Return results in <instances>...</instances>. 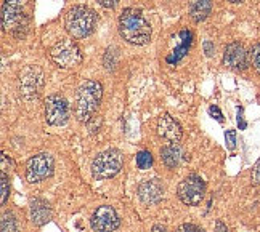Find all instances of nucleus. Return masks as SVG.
<instances>
[{
    "mask_svg": "<svg viewBox=\"0 0 260 232\" xmlns=\"http://www.w3.org/2000/svg\"><path fill=\"white\" fill-rule=\"evenodd\" d=\"M161 159L167 168H177L180 164H183L188 159V156L183 152V149L178 146V143H171L164 147H161Z\"/></svg>",
    "mask_w": 260,
    "mask_h": 232,
    "instance_id": "2eb2a0df",
    "label": "nucleus"
},
{
    "mask_svg": "<svg viewBox=\"0 0 260 232\" xmlns=\"http://www.w3.org/2000/svg\"><path fill=\"white\" fill-rule=\"evenodd\" d=\"M157 135L162 139L169 141V143H180L183 132L182 127L178 125V122L172 115L162 114L157 120Z\"/></svg>",
    "mask_w": 260,
    "mask_h": 232,
    "instance_id": "4468645a",
    "label": "nucleus"
},
{
    "mask_svg": "<svg viewBox=\"0 0 260 232\" xmlns=\"http://www.w3.org/2000/svg\"><path fill=\"white\" fill-rule=\"evenodd\" d=\"M0 232H18V224H16V218L13 213H4L2 216V224H0Z\"/></svg>",
    "mask_w": 260,
    "mask_h": 232,
    "instance_id": "a211bd4d",
    "label": "nucleus"
},
{
    "mask_svg": "<svg viewBox=\"0 0 260 232\" xmlns=\"http://www.w3.org/2000/svg\"><path fill=\"white\" fill-rule=\"evenodd\" d=\"M215 232H228V227L223 221H215Z\"/></svg>",
    "mask_w": 260,
    "mask_h": 232,
    "instance_id": "c85d7f7f",
    "label": "nucleus"
},
{
    "mask_svg": "<svg viewBox=\"0 0 260 232\" xmlns=\"http://www.w3.org/2000/svg\"><path fill=\"white\" fill-rule=\"evenodd\" d=\"M96 2L105 8H114L119 0H96Z\"/></svg>",
    "mask_w": 260,
    "mask_h": 232,
    "instance_id": "cd10ccee",
    "label": "nucleus"
},
{
    "mask_svg": "<svg viewBox=\"0 0 260 232\" xmlns=\"http://www.w3.org/2000/svg\"><path fill=\"white\" fill-rule=\"evenodd\" d=\"M228 2H230V4H241L243 0H228Z\"/></svg>",
    "mask_w": 260,
    "mask_h": 232,
    "instance_id": "7c9ffc66",
    "label": "nucleus"
},
{
    "mask_svg": "<svg viewBox=\"0 0 260 232\" xmlns=\"http://www.w3.org/2000/svg\"><path fill=\"white\" fill-rule=\"evenodd\" d=\"M119 216L116 213V210L109 205H103L98 207L93 215L92 219H90V224H92L95 232H113L119 227Z\"/></svg>",
    "mask_w": 260,
    "mask_h": 232,
    "instance_id": "9b49d317",
    "label": "nucleus"
},
{
    "mask_svg": "<svg viewBox=\"0 0 260 232\" xmlns=\"http://www.w3.org/2000/svg\"><path fill=\"white\" fill-rule=\"evenodd\" d=\"M29 213H31V221L36 226H44L50 219V205L42 199H34L29 207Z\"/></svg>",
    "mask_w": 260,
    "mask_h": 232,
    "instance_id": "dca6fc26",
    "label": "nucleus"
},
{
    "mask_svg": "<svg viewBox=\"0 0 260 232\" xmlns=\"http://www.w3.org/2000/svg\"><path fill=\"white\" fill-rule=\"evenodd\" d=\"M69 119V104L68 101L59 96L52 95L45 101V120L48 125L53 127H61L68 122Z\"/></svg>",
    "mask_w": 260,
    "mask_h": 232,
    "instance_id": "9d476101",
    "label": "nucleus"
},
{
    "mask_svg": "<svg viewBox=\"0 0 260 232\" xmlns=\"http://www.w3.org/2000/svg\"><path fill=\"white\" fill-rule=\"evenodd\" d=\"M206 194V183L201 176L188 175L183 181H180L177 187V196L188 207L199 205Z\"/></svg>",
    "mask_w": 260,
    "mask_h": 232,
    "instance_id": "6e6552de",
    "label": "nucleus"
},
{
    "mask_svg": "<svg viewBox=\"0 0 260 232\" xmlns=\"http://www.w3.org/2000/svg\"><path fill=\"white\" fill-rule=\"evenodd\" d=\"M26 0H4L2 5V29L13 32L15 37H23L27 32L29 18L24 13Z\"/></svg>",
    "mask_w": 260,
    "mask_h": 232,
    "instance_id": "20e7f679",
    "label": "nucleus"
},
{
    "mask_svg": "<svg viewBox=\"0 0 260 232\" xmlns=\"http://www.w3.org/2000/svg\"><path fill=\"white\" fill-rule=\"evenodd\" d=\"M175 232H204V229H201L196 224H182Z\"/></svg>",
    "mask_w": 260,
    "mask_h": 232,
    "instance_id": "b1692460",
    "label": "nucleus"
},
{
    "mask_svg": "<svg viewBox=\"0 0 260 232\" xmlns=\"http://www.w3.org/2000/svg\"><path fill=\"white\" fill-rule=\"evenodd\" d=\"M124 159L121 150L117 149H108L105 152L98 154L92 162V176L98 181L109 179L116 176L122 168Z\"/></svg>",
    "mask_w": 260,
    "mask_h": 232,
    "instance_id": "39448f33",
    "label": "nucleus"
},
{
    "mask_svg": "<svg viewBox=\"0 0 260 232\" xmlns=\"http://www.w3.org/2000/svg\"><path fill=\"white\" fill-rule=\"evenodd\" d=\"M151 232H166V229H164L162 226H159V224H156V226H153Z\"/></svg>",
    "mask_w": 260,
    "mask_h": 232,
    "instance_id": "c756f323",
    "label": "nucleus"
},
{
    "mask_svg": "<svg viewBox=\"0 0 260 232\" xmlns=\"http://www.w3.org/2000/svg\"><path fill=\"white\" fill-rule=\"evenodd\" d=\"M53 168H55V165H53L52 156L47 154V152H41V154L34 156L27 162L26 179L31 184L41 183V181H44V179H47L53 175Z\"/></svg>",
    "mask_w": 260,
    "mask_h": 232,
    "instance_id": "1a4fd4ad",
    "label": "nucleus"
},
{
    "mask_svg": "<svg viewBox=\"0 0 260 232\" xmlns=\"http://www.w3.org/2000/svg\"><path fill=\"white\" fill-rule=\"evenodd\" d=\"M102 95H103L102 84L96 82V80H87V82H84L77 88L74 114L79 122H88L95 115V112L100 107Z\"/></svg>",
    "mask_w": 260,
    "mask_h": 232,
    "instance_id": "f03ea898",
    "label": "nucleus"
},
{
    "mask_svg": "<svg viewBox=\"0 0 260 232\" xmlns=\"http://www.w3.org/2000/svg\"><path fill=\"white\" fill-rule=\"evenodd\" d=\"M223 64L232 70H244L247 67V53L239 42L230 44L223 53Z\"/></svg>",
    "mask_w": 260,
    "mask_h": 232,
    "instance_id": "f8f14e48",
    "label": "nucleus"
},
{
    "mask_svg": "<svg viewBox=\"0 0 260 232\" xmlns=\"http://www.w3.org/2000/svg\"><path fill=\"white\" fill-rule=\"evenodd\" d=\"M50 56L59 67H76L82 63L81 50L71 38H61L56 42L50 50Z\"/></svg>",
    "mask_w": 260,
    "mask_h": 232,
    "instance_id": "0eeeda50",
    "label": "nucleus"
},
{
    "mask_svg": "<svg viewBox=\"0 0 260 232\" xmlns=\"http://www.w3.org/2000/svg\"><path fill=\"white\" fill-rule=\"evenodd\" d=\"M98 23V16L93 10H90L88 7L77 5L73 7L66 13L64 18V26L68 34L73 38H85L95 31Z\"/></svg>",
    "mask_w": 260,
    "mask_h": 232,
    "instance_id": "7ed1b4c3",
    "label": "nucleus"
},
{
    "mask_svg": "<svg viewBox=\"0 0 260 232\" xmlns=\"http://www.w3.org/2000/svg\"><path fill=\"white\" fill-rule=\"evenodd\" d=\"M225 141H226V147L230 150H233L236 147V132H235V130H226Z\"/></svg>",
    "mask_w": 260,
    "mask_h": 232,
    "instance_id": "5701e85b",
    "label": "nucleus"
},
{
    "mask_svg": "<svg viewBox=\"0 0 260 232\" xmlns=\"http://www.w3.org/2000/svg\"><path fill=\"white\" fill-rule=\"evenodd\" d=\"M0 189H2V205L7 204V199L10 196V186H8V176L5 170H2V181H0Z\"/></svg>",
    "mask_w": 260,
    "mask_h": 232,
    "instance_id": "412c9836",
    "label": "nucleus"
},
{
    "mask_svg": "<svg viewBox=\"0 0 260 232\" xmlns=\"http://www.w3.org/2000/svg\"><path fill=\"white\" fill-rule=\"evenodd\" d=\"M119 34L132 45H146L151 38V26L137 8H125L119 16Z\"/></svg>",
    "mask_w": 260,
    "mask_h": 232,
    "instance_id": "f257e3e1",
    "label": "nucleus"
},
{
    "mask_svg": "<svg viewBox=\"0 0 260 232\" xmlns=\"http://www.w3.org/2000/svg\"><path fill=\"white\" fill-rule=\"evenodd\" d=\"M252 181L255 184H260V159L257 160V164L252 170Z\"/></svg>",
    "mask_w": 260,
    "mask_h": 232,
    "instance_id": "bb28decb",
    "label": "nucleus"
},
{
    "mask_svg": "<svg viewBox=\"0 0 260 232\" xmlns=\"http://www.w3.org/2000/svg\"><path fill=\"white\" fill-rule=\"evenodd\" d=\"M251 63H252L254 69L260 74V44H255L251 48Z\"/></svg>",
    "mask_w": 260,
    "mask_h": 232,
    "instance_id": "4be33fe9",
    "label": "nucleus"
},
{
    "mask_svg": "<svg viewBox=\"0 0 260 232\" xmlns=\"http://www.w3.org/2000/svg\"><path fill=\"white\" fill-rule=\"evenodd\" d=\"M117 66V53L116 48H108L105 53V67L108 70H114Z\"/></svg>",
    "mask_w": 260,
    "mask_h": 232,
    "instance_id": "aec40b11",
    "label": "nucleus"
},
{
    "mask_svg": "<svg viewBox=\"0 0 260 232\" xmlns=\"http://www.w3.org/2000/svg\"><path fill=\"white\" fill-rule=\"evenodd\" d=\"M189 18L194 23H201L212 12V0H189Z\"/></svg>",
    "mask_w": 260,
    "mask_h": 232,
    "instance_id": "f3484780",
    "label": "nucleus"
},
{
    "mask_svg": "<svg viewBox=\"0 0 260 232\" xmlns=\"http://www.w3.org/2000/svg\"><path fill=\"white\" fill-rule=\"evenodd\" d=\"M209 114H211L215 120H218V122H223V115H222V112H220V109L217 106L209 107Z\"/></svg>",
    "mask_w": 260,
    "mask_h": 232,
    "instance_id": "393cba45",
    "label": "nucleus"
},
{
    "mask_svg": "<svg viewBox=\"0 0 260 232\" xmlns=\"http://www.w3.org/2000/svg\"><path fill=\"white\" fill-rule=\"evenodd\" d=\"M203 48H204L206 56H212L214 52H215V47H214V44L211 42V40H206V42L203 44Z\"/></svg>",
    "mask_w": 260,
    "mask_h": 232,
    "instance_id": "a878e982",
    "label": "nucleus"
},
{
    "mask_svg": "<svg viewBox=\"0 0 260 232\" xmlns=\"http://www.w3.org/2000/svg\"><path fill=\"white\" fill-rule=\"evenodd\" d=\"M162 196H164V186L161 183V179L157 178L146 179L138 186V197L146 205L157 204L162 199Z\"/></svg>",
    "mask_w": 260,
    "mask_h": 232,
    "instance_id": "ddd939ff",
    "label": "nucleus"
},
{
    "mask_svg": "<svg viewBox=\"0 0 260 232\" xmlns=\"http://www.w3.org/2000/svg\"><path fill=\"white\" fill-rule=\"evenodd\" d=\"M137 165L140 170H148L153 165V156L149 150H140L137 154Z\"/></svg>",
    "mask_w": 260,
    "mask_h": 232,
    "instance_id": "6ab92c4d",
    "label": "nucleus"
},
{
    "mask_svg": "<svg viewBox=\"0 0 260 232\" xmlns=\"http://www.w3.org/2000/svg\"><path fill=\"white\" fill-rule=\"evenodd\" d=\"M44 87V72L39 66H26L19 72L18 88L19 95L26 101L37 99Z\"/></svg>",
    "mask_w": 260,
    "mask_h": 232,
    "instance_id": "423d86ee",
    "label": "nucleus"
}]
</instances>
